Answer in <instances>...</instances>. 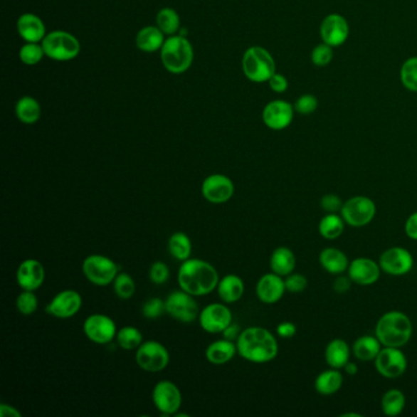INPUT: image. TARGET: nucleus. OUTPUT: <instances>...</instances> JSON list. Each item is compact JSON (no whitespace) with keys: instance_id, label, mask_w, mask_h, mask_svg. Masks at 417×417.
Masks as SVG:
<instances>
[{"instance_id":"864d4df0","label":"nucleus","mask_w":417,"mask_h":417,"mask_svg":"<svg viewBox=\"0 0 417 417\" xmlns=\"http://www.w3.org/2000/svg\"><path fill=\"white\" fill-rule=\"evenodd\" d=\"M241 332H243V330H240L239 324H234V323L231 322V324L226 327V329L223 330V335H224L226 339L235 342V340L239 339Z\"/></svg>"},{"instance_id":"c85d7f7f","label":"nucleus","mask_w":417,"mask_h":417,"mask_svg":"<svg viewBox=\"0 0 417 417\" xmlns=\"http://www.w3.org/2000/svg\"><path fill=\"white\" fill-rule=\"evenodd\" d=\"M343 374L338 369H327L315 379V389L321 396H333L343 386Z\"/></svg>"},{"instance_id":"4c0bfd02","label":"nucleus","mask_w":417,"mask_h":417,"mask_svg":"<svg viewBox=\"0 0 417 417\" xmlns=\"http://www.w3.org/2000/svg\"><path fill=\"white\" fill-rule=\"evenodd\" d=\"M400 81L408 91L417 93V57H410L400 68Z\"/></svg>"},{"instance_id":"c03bdc74","label":"nucleus","mask_w":417,"mask_h":417,"mask_svg":"<svg viewBox=\"0 0 417 417\" xmlns=\"http://www.w3.org/2000/svg\"><path fill=\"white\" fill-rule=\"evenodd\" d=\"M165 311V301L162 300L159 297H152L149 300L146 301L142 307V315L144 317L148 320H157L161 317Z\"/></svg>"},{"instance_id":"6e6d98bb","label":"nucleus","mask_w":417,"mask_h":417,"mask_svg":"<svg viewBox=\"0 0 417 417\" xmlns=\"http://www.w3.org/2000/svg\"><path fill=\"white\" fill-rule=\"evenodd\" d=\"M344 371H345V374H349V376H355V374L359 372V367H357L355 362L349 361L348 364L344 366Z\"/></svg>"},{"instance_id":"f257e3e1","label":"nucleus","mask_w":417,"mask_h":417,"mask_svg":"<svg viewBox=\"0 0 417 417\" xmlns=\"http://www.w3.org/2000/svg\"><path fill=\"white\" fill-rule=\"evenodd\" d=\"M240 357L253 364H267L278 355L279 345L270 330L263 327H248L236 340Z\"/></svg>"},{"instance_id":"9b49d317","label":"nucleus","mask_w":417,"mask_h":417,"mask_svg":"<svg viewBox=\"0 0 417 417\" xmlns=\"http://www.w3.org/2000/svg\"><path fill=\"white\" fill-rule=\"evenodd\" d=\"M374 366L384 379H399L408 369V359L400 348L384 347L374 359Z\"/></svg>"},{"instance_id":"a18cd8bd","label":"nucleus","mask_w":417,"mask_h":417,"mask_svg":"<svg viewBox=\"0 0 417 417\" xmlns=\"http://www.w3.org/2000/svg\"><path fill=\"white\" fill-rule=\"evenodd\" d=\"M170 270L167 263L162 261H157L149 268V279L153 284L162 285L169 279Z\"/></svg>"},{"instance_id":"412c9836","label":"nucleus","mask_w":417,"mask_h":417,"mask_svg":"<svg viewBox=\"0 0 417 417\" xmlns=\"http://www.w3.org/2000/svg\"><path fill=\"white\" fill-rule=\"evenodd\" d=\"M287 291L285 282L277 273H267L257 282V297L263 304H277Z\"/></svg>"},{"instance_id":"f3484780","label":"nucleus","mask_w":417,"mask_h":417,"mask_svg":"<svg viewBox=\"0 0 417 417\" xmlns=\"http://www.w3.org/2000/svg\"><path fill=\"white\" fill-rule=\"evenodd\" d=\"M202 196L211 204H226L234 195V183L223 174L209 175L202 183Z\"/></svg>"},{"instance_id":"6e6552de","label":"nucleus","mask_w":417,"mask_h":417,"mask_svg":"<svg viewBox=\"0 0 417 417\" xmlns=\"http://www.w3.org/2000/svg\"><path fill=\"white\" fill-rule=\"evenodd\" d=\"M83 272L85 277L95 285L105 287L117 278V265L103 255H91L83 260Z\"/></svg>"},{"instance_id":"20e7f679","label":"nucleus","mask_w":417,"mask_h":417,"mask_svg":"<svg viewBox=\"0 0 417 417\" xmlns=\"http://www.w3.org/2000/svg\"><path fill=\"white\" fill-rule=\"evenodd\" d=\"M162 64L170 74L181 75L190 69L194 61V47L181 35L169 36L161 49Z\"/></svg>"},{"instance_id":"cd10ccee","label":"nucleus","mask_w":417,"mask_h":417,"mask_svg":"<svg viewBox=\"0 0 417 417\" xmlns=\"http://www.w3.org/2000/svg\"><path fill=\"white\" fill-rule=\"evenodd\" d=\"M236 352H238L236 344L224 338L209 345L206 350V359L213 365H224L234 359Z\"/></svg>"},{"instance_id":"c756f323","label":"nucleus","mask_w":417,"mask_h":417,"mask_svg":"<svg viewBox=\"0 0 417 417\" xmlns=\"http://www.w3.org/2000/svg\"><path fill=\"white\" fill-rule=\"evenodd\" d=\"M270 270L280 277L292 273L296 267V257L290 248L280 246L274 250L270 260Z\"/></svg>"},{"instance_id":"603ef678","label":"nucleus","mask_w":417,"mask_h":417,"mask_svg":"<svg viewBox=\"0 0 417 417\" xmlns=\"http://www.w3.org/2000/svg\"><path fill=\"white\" fill-rule=\"evenodd\" d=\"M405 234L410 239L417 241V212H413L405 223Z\"/></svg>"},{"instance_id":"37998d69","label":"nucleus","mask_w":417,"mask_h":417,"mask_svg":"<svg viewBox=\"0 0 417 417\" xmlns=\"http://www.w3.org/2000/svg\"><path fill=\"white\" fill-rule=\"evenodd\" d=\"M318 105L320 103H318L317 97L311 95V93H306L295 100L294 108H295L296 113L301 114V115H310L317 110Z\"/></svg>"},{"instance_id":"79ce46f5","label":"nucleus","mask_w":417,"mask_h":417,"mask_svg":"<svg viewBox=\"0 0 417 417\" xmlns=\"http://www.w3.org/2000/svg\"><path fill=\"white\" fill-rule=\"evenodd\" d=\"M333 57H334L333 47H330L326 43L318 44L312 49V53H311L312 64L318 66V68H324V66L329 65L332 60H333Z\"/></svg>"},{"instance_id":"49530a36","label":"nucleus","mask_w":417,"mask_h":417,"mask_svg":"<svg viewBox=\"0 0 417 417\" xmlns=\"http://www.w3.org/2000/svg\"><path fill=\"white\" fill-rule=\"evenodd\" d=\"M285 282V287L287 291L292 292V294H299L302 291L306 290V287L309 285V280L305 277L304 274L291 273L287 275V278L284 279Z\"/></svg>"},{"instance_id":"bb28decb","label":"nucleus","mask_w":417,"mask_h":417,"mask_svg":"<svg viewBox=\"0 0 417 417\" xmlns=\"http://www.w3.org/2000/svg\"><path fill=\"white\" fill-rule=\"evenodd\" d=\"M352 349L344 339H333L328 343L324 350V359L332 369H344L350 361Z\"/></svg>"},{"instance_id":"4468645a","label":"nucleus","mask_w":417,"mask_h":417,"mask_svg":"<svg viewBox=\"0 0 417 417\" xmlns=\"http://www.w3.org/2000/svg\"><path fill=\"white\" fill-rule=\"evenodd\" d=\"M320 35L323 43L328 44L333 48L343 46L350 35L348 20L340 14L333 13L327 15L326 18L322 20Z\"/></svg>"},{"instance_id":"c9c22d12","label":"nucleus","mask_w":417,"mask_h":417,"mask_svg":"<svg viewBox=\"0 0 417 417\" xmlns=\"http://www.w3.org/2000/svg\"><path fill=\"white\" fill-rule=\"evenodd\" d=\"M157 26L159 27L165 36L178 35L180 30L179 14L171 8H163L156 16Z\"/></svg>"},{"instance_id":"aec40b11","label":"nucleus","mask_w":417,"mask_h":417,"mask_svg":"<svg viewBox=\"0 0 417 417\" xmlns=\"http://www.w3.org/2000/svg\"><path fill=\"white\" fill-rule=\"evenodd\" d=\"M83 297L75 290H63L53 297L46 311L53 317L70 318L81 310Z\"/></svg>"},{"instance_id":"9d476101","label":"nucleus","mask_w":417,"mask_h":417,"mask_svg":"<svg viewBox=\"0 0 417 417\" xmlns=\"http://www.w3.org/2000/svg\"><path fill=\"white\" fill-rule=\"evenodd\" d=\"M169 360V352L156 340L144 342L136 352L137 365L147 372H161L168 366Z\"/></svg>"},{"instance_id":"a878e982","label":"nucleus","mask_w":417,"mask_h":417,"mask_svg":"<svg viewBox=\"0 0 417 417\" xmlns=\"http://www.w3.org/2000/svg\"><path fill=\"white\" fill-rule=\"evenodd\" d=\"M165 42V35L158 26H146L136 35V46L144 53L161 51Z\"/></svg>"},{"instance_id":"7c9ffc66","label":"nucleus","mask_w":417,"mask_h":417,"mask_svg":"<svg viewBox=\"0 0 417 417\" xmlns=\"http://www.w3.org/2000/svg\"><path fill=\"white\" fill-rule=\"evenodd\" d=\"M382 343L376 335L374 337L362 335L355 340L352 350L354 357H357V360L367 362V361H374L379 352L382 350Z\"/></svg>"},{"instance_id":"4d7b16f0","label":"nucleus","mask_w":417,"mask_h":417,"mask_svg":"<svg viewBox=\"0 0 417 417\" xmlns=\"http://www.w3.org/2000/svg\"><path fill=\"white\" fill-rule=\"evenodd\" d=\"M340 416H342V417H350V416L361 417V416H362V415H360V413H343V415H340Z\"/></svg>"},{"instance_id":"393cba45","label":"nucleus","mask_w":417,"mask_h":417,"mask_svg":"<svg viewBox=\"0 0 417 417\" xmlns=\"http://www.w3.org/2000/svg\"><path fill=\"white\" fill-rule=\"evenodd\" d=\"M218 295L221 300L226 304H233L239 301L243 295L245 291V284L243 279L239 275L235 274H228L222 279H219L218 283Z\"/></svg>"},{"instance_id":"ea45409f","label":"nucleus","mask_w":417,"mask_h":417,"mask_svg":"<svg viewBox=\"0 0 417 417\" xmlns=\"http://www.w3.org/2000/svg\"><path fill=\"white\" fill-rule=\"evenodd\" d=\"M19 57L25 65L33 66L41 63L43 57H46V53H44L42 43H28L26 42L20 49Z\"/></svg>"},{"instance_id":"2eb2a0df","label":"nucleus","mask_w":417,"mask_h":417,"mask_svg":"<svg viewBox=\"0 0 417 417\" xmlns=\"http://www.w3.org/2000/svg\"><path fill=\"white\" fill-rule=\"evenodd\" d=\"M295 113L294 105L287 100H272L263 108L262 120L270 130L282 131L290 127Z\"/></svg>"},{"instance_id":"7ed1b4c3","label":"nucleus","mask_w":417,"mask_h":417,"mask_svg":"<svg viewBox=\"0 0 417 417\" xmlns=\"http://www.w3.org/2000/svg\"><path fill=\"white\" fill-rule=\"evenodd\" d=\"M413 335L411 320L400 311H389L376 324V337L383 347L403 348Z\"/></svg>"},{"instance_id":"de8ad7c7","label":"nucleus","mask_w":417,"mask_h":417,"mask_svg":"<svg viewBox=\"0 0 417 417\" xmlns=\"http://www.w3.org/2000/svg\"><path fill=\"white\" fill-rule=\"evenodd\" d=\"M344 202L335 194H326L321 199V207L327 213H338L343 208Z\"/></svg>"},{"instance_id":"39448f33","label":"nucleus","mask_w":417,"mask_h":417,"mask_svg":"<svg viewBox=\"0 0 417 417\" xmlns=\"http://www.w3.org/2000/svg\"><path fill=\"white\" fill-rule=\"evenodd\" d=\"M241 65L243 74L251 83H268V80L277 73L273 56L260 46L250 47L243 53Z\"/></svg>"},{"instance_id":"f704fd0d","label":"nucleus","mask_w":417,"mask_h":417,"mask_svg":"<svg viewBox=\"0 0 417 417\" xmlns=\"http://www.w3.org/2000/svg\"><path fill=\"white\" fill-rule=\"evenodd\" d=\"M406 405V398L404 393L399 389H391L386 391L382 398V411L386 416H398L404 411Z\"/></svg>"},{"instance_id":"ddd939ff","label":"nucleus","mask_w":417,"mask_h":417,"mask_svg":"<svg viewBox=\"0 0 417 417\" xmlns=\"http://www.w3.org/2000/svg\"><path fill=\"white\" fill-rule=\"evenodd\" d=\"M379 267L384 273L394 277L408 274L413 270V257L408 248L401 246L387 248L379 257Z\"/></svg>"},{"instance_id":"3c124183","label":"nucleus","mask_w":417,"mask_h":417,"mask_svg":"<svg viewBox=\"0 0 417 417\" xmlns=\"http://www.w3.org/2000/svg\"><path fill=\"white\" fill-rule=\"evenodd\" d=\"M352 280L349 278V275L348 277H344V275L340 274V275H338V278L335 279L334 283H333V289L338 294H345V292H348L352 289Z\"/></svg>"},{"instance_id":"f03ea898","label":"nucleus","mask_w":417,"mask_h":417,"mask_svg":"<svg viewBox=\"0 0 417 417\" xmlns=\"http://www.w3.org/2000/svg\"><path fill=\"white\" fill-rule=\"evenodd\" d=\"M180 289L194 296L208 295L218 287L219 275L213 265L200 258L183 261L178 273Z\"/></svg>"},{"instance_id":"58836bf2","label":"nucleus","mask_w":417,"mask_h":417,"mask_svg":"<svg viewBox=\"0 0 417 417\" xmlns=\"http://www.w3.org/2000/svg\"><path fill=\"white\" fill-rule=\"evenodd\" d=\"M114 292L117 294V297L122 300H129L131 299L136 291L135 280L132 279L130 274L119 273L117 278L114 279Z\"/></svg>"},{"instance_id":"0eeeda50","label":"nucleus","mask_w":417,"mask_h":417,"mask_svg":"<svg viewBox=\"0 0 417 417\" xmlns=\"http://www.w3.org/2000/svg\"><path fill=\"white\" fill-rule=\"evenodd\" d=\"M340 213L348 226L362 228L374 221L377 207L367 196H354L344 202Z\"/></svg>"},{"instance_id":"e433bc0d","label":"nucleus","mask_w":417,"mask_h":417,"mask_svg":"<svg viewBox=\"0 0 417 417\" xmlns=\"http://www.w3.org/2000/svg\"><path fill=\"white\" fill-rule=\"evenodd\" d=\"M117 340L119 347L124 350H135L144 343V337L136 327L127 326L117 330Z\"/></svg>"},{"instance_id":"1a4fd4ad","label":"nucleus","mask_w":417,"mask_h":417,"mask_svg":"<svg viewBox=\"0 0 417 417\" xmlns=\"http://www.w3.org/2000/svg\"><path fill=\"white\" fill-rule=\"evenodd\" d=\"M165 311L170 317L183 323H192L200 316L199 304L194 299V295L183 289L170 292L165 300Z\"/></svg>"},{"instance_id":"473e14b6","label":"nucleus","mask_w":417,"mask_h":417,"mask_svg":"<svg viewBox=\"0 0 417 417\" xmlns=\"http://www.w3.org/2000/svg\"><path fill=\"white\" fill-rule=\"evenodd\" d=\"M345 221L338 213H327L318 224V231L322 238L327 240H335L342 236L345 229Z\"/></svg>"},{"instance_id":"423d86ee","label":"nucleus","mask_w":417,"mask_h":417,"mask_svg":"<svg viewBox=\"0 0 417 417\" xmlns=\"http://www.w3.org/2000/svg\"><path fill=\"white\" fill-rule=\"evenodd\" d=\"M46 57L53 60H73L81 51V44L74 35L66 31H52L42 41Z\"/></svg>"},{"instance_id":"09e8293b","label":"nucleus","mask_w":417,"mask_h":417,"mask_svg":"<svg viewBox=\"0 0 417 417\" xmlns=\"http://www.w3.org/2000/svg\"><path fill=\"white\" fill-rule=\"evenodd\" d=\"M268 85H270V90L275 92V93H284L287 92V88H289V81L287 78L283 74H275L268 80Z\"/></svg>"},{"instance_id":"f8f14e48","label":"nucleus","mask_w":417,"mask_h":417,"mask_svg":"<svg viewBox=\"0 0 417 417\" xmlns=\"http://www.w3.org/2000/svg\"><path fill=\"white\" fill-rule=\"evenodd\" d=\"M152 400L158 411H161L164 416H170L178 413L183 403V396L176 384L170 381H161L153 388Z\"/></svg>"},{"instance_id":"6ab92c4d","label":"nucleus","mask_w":417,"mask_h":417,"mask_svg":"<svg viewBox=\"0 0 417 417\" xmlns=\"http://www.w3.org/2000/svg\"><path fill=\"white\" fill-rule=\"evenodd\" d=\"M381 272L379 263L369 257H357L350 262L348 268L349 278L361 287H369L379 282Z\"/></svg>"},{"instance_id":"5fc2aeb1","label":"nucleus","mask_w":417,"mask_h":417,"mask_svg":"<svg viewBox=\"0 0 417 417\" xmlns=\"http://www.w3.org/2000/svg\"><path fill=\"white\" fill-rule=\"evenodd\" d=\"M0 416L1 417H21L22 413L18 408H14L11 405L0 404Z\"/></svg>"},{"instance_id":"b1692460","label":"nucleus","mask_w":417,"mask_h":417,"mask_svg":"<svg viewBox=\"0 0 417 417\" xmlns=\"http://www.w3.org/2000/svg\"><path fill=\"white\" fill-rule=\"evenodd\" d=\"M318 260L323 270L334 275L345 273L350 265L348 256L337 248H326L322 250Z\"/></svg>"},{"instance_id":"72a5a7b5","label":"nucleus","mask_w":417,"mask_h":417,"mask_svg":"<svg viewBox=\"0 0 417 417\" xmlns=\"http://www.w3.org/2000/svg\"><path fill=\"white\" fill-rule=\"evenodd\" d=\"M168 248H169L170 255L174 257L175 260L186 261L191 255V240L183 231H176L170 236Z\"/></svg>"},{"instance_id":"8fccbe9b","label":"nucleus","mask_w":417,"mask_h":417,"mask_svg":"<svg viewBox=\"0 0 417 417\" xmlns=\"http://www.w3.org/2000/svg\"><path fill=\"white\" fill-rule=\"evenodd\" d=\"M296 332L297 328L292 322H282L277 327V334L283 339H290L292 337H295Z\"/></svg>"},{"instance_id":"5701e85b","label":"nucleus","mask_w":417,"mask_h":417,"mask_svg":"<svg viewBox=\"0 0 417 417\" xmlns=\"http://www.w3.org/2000/svg\"><path fill=\"white\" fill-rule=\"evenodd\" d=\"M16 30L20 37L28 43H42L47 36L44 22L35 14H22L16 22Z\"/></svg>"},{"instance_id":"a19ab883","label":"nucleus","mask_w":417,"mask_h":417,"mask_svg":"<svg viewBox=\"0 0 417 417\" xmlns=\"http://www.w3.org/2000/svg\"><path fill=\"white\" fill-rule=\"evenodd\" d=\"M38 307V300L35 292L31 290H23L16 299V309L19 312L30 316L37 311Z\"/></svg>"},{"instance_id":"dca6fc26","label":"nucleus","mask_w":417,"mask_h":417,"mask_svg":"<svg viewBox=\"0 0 417 417\" xmlns=\"http://www.w3.org/2000/svg\"><path fill=\"white\" fill-rule=\"evenodd\" d=\"M83 332L91 342L103 345L110 343L117 337V324L109 316L96 313L86 318Z\"/></svg>"},{"instance_id":"4be33fe9","label":"nucleus","mask_w":417,"mask_h":417,"mask_svg":"<svg viewBox=\"0 0 417 417\" xmlns=\"http://www.w3.org/2000/svg\"><path fill=\"white\" fill-rule=\"evenodd\" d=\"M46 270L41 262L28 258L19 265L16 280L23 290L35 291L43 284Z\"/></svg>"},{"instance_id":"2f4dec72","label":"nucleus","mask_w":417,"mask_h":417,"mask_svg":"<svg viewBox=\"0 0 417 417\" xmlns=\"http://www.w3.org/2000/svg\"><path fill=\"white\" fill-rule=\"evenodd\" d=\"M15 114L20 122L32 125L41 117V105L33 97H21L15 105Z\"/></svg>"},{"instance_id":"a211bd4d","label":"nucleus","mask_w":417,"mask_h":417,"mask_svg":"<svg viewBox=\"0 0 417 417\" xmlns=\"http://www.w3.org/2000/svg\"><path fill=\"white\" fill-rule=\"evenodd\" d=\"M202 329L207 333H223V330L233 322L231 310L223 304H211L206 306L199 316Z\"/></svg>"}]
</instances>
